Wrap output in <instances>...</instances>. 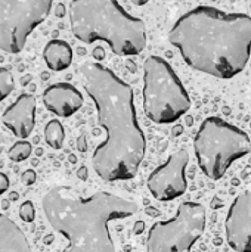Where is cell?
I'll list each match as a JSON object with an SVG mask.
<instances>
[{"label": "cell", "mask_w": 251, "mask_h": 252, "mask_svg": "<svg viewBox=\"0 0 251 252\" xmlns=\"http://www.w3.org/2000/svg\"><path fill=\"white\" fill-rule=\"evenodd\" d=\"M31 152H33L31 143L30 142H25V140H21V142H16L7 151V157L13 162H22V161H25V159L30 158Z\"/></svg>", "instance_id": "cell-16"}, {"label": "cell", "mask_w": 251, "mask_h": 252, "mask_svg": "<svg viewBox=\"0 0 251 252\" xmlns=\"http://www.w3.org/2000/svg\"><path fill=\"white\" fill-rule=\"evenodd\" d=\"M135 6H143V4H146L149 0H130Z\"/></svg>", "instance_id": "cell-25"}, {"label": "cell", "mask_w": 251, "mask_h": 252, "mask_svg": "<svg viewBox=\"0 0 251 252\" xmlns=\"http://www.w3.org/2000/svg\"><path fill=\"white\" fill-rule=\"evenodd\" d=\"M43 211L67 239L62 252H115L109 223L132 217L138 205L108 192L81 196L70 186H55L43 198Z\"/></svg>", "instance_id": "cell-3"}, {"label": "cell", "mask_w": 251, "mask_h": 252, "mask_svg": "<svg viewBox=\"0 0 251 252\" xmlns=\"http://www.w3.org/2000/svg\"><path fill=\"white\" fill-rule=\"evenodd\" d=\"M0 252H31L24 232L4 214H0Z\"/></svg>", "instance_id": "cell-13"}, {"label": "cell", "mask_w": 251, "mask_h": 252, "mask_svg": "<svg viewBox=\"0 0 251 252\" xmlns=\"http://www.w3.org/2000/svg\"><path fill=\"white\" fill-rule=\"evenodd\" d=\"M70 161H71V162H75V157H74V155H71V157H70Z\"/></svg>", "instance_id": "cell-31"}, {"label": "cell", "mask_w": 251, "mask_h": 252, "mask_svg": "<svg viewBox=\"0 0 251 252\" xmlns=\"http://www.w3.org/2000/svg\"><path fill=\"white\" fill-rule=\"evenodd\" d=\"M43 103L56 117L68 118L83 106V94L72 84L56 83L43 92Z\"/></svg>", "instance_id": "cell-12"}, {"label": "cell", "mask_w": 251, "mask_h": 252, "mask_svg": "<svg viewBox=\"0 0 251 252\" xmlns=\"http://www.w3.org/2000/svg\"><path fill=\"white\" fill-rule=\"evenodd\" d=\"M36 179H37V174H36V171L34 170H25L24 173H22V176H21V182L25 185V186H31L34 182H36Z\"/></svg>", "instance_id": "cell-19"}, {"label": "cell", "mask_w": 251, "mask_h": 252, "mask_svg": "<svg viewBox=\"0 0 251 252\" xmlns=\"http://www.w3.org/2000/svg\"><path fill=\"white\" fill-rule=\"evenodd\" d=\"M86 137L84 136H80L78 137V151L80 152H86Z\"/></svg>", "instance_id": "cell-22"}, {"label": "cell", "mask_w": 251, "mask_h": 252, "mask_svg": "<svg viewBox=\"0 0 251 252\" xmlns=\"http://www.w3.org/2000/svg\"><path fill=\"white\" fill-rule=\"evenodd\" d=\"M9 186H10V180H9V177H7L4 173H0V196H1L3 193H6V192H7Z\"/></svg>", "instance_id": "cell-20"}, {"label": "cell", "mask_w": 251, "mask_h": 252, "mask_svg": "<svg viewBox=\"0 0 251 252\" xmlns=\"http://www.w3.org/2000/svg\"><path fill=\"white\" fill-rule=\"evenodd\" d=\"M44 139L46 143L52 149H61L65 140V130L59 120H50L44 127Z\"/></svg>", "instance_id": "cell-15"}, {"label": "cell", "mask_w": 251, "mask_h": 252, "mask_svg": "<svg viewBox=\"0 0 251 252\" xmlns=\"http://www.w3.org/2000/svg\"><path fill=\"white\" fill-rule=\"evenodd\" d=\"M28 81H31V75H25V77L21 78V84H22V86H27Z\"/></svg>", "instance_id": "cell-27"}, {"label": "cell", "mask_w": 251, "mask_h": 252, "mask_svg": "<svg viewBox=\"0 0 251 252\" xmlns=\"http://www.w3.org/2000/svg\"><path fill=\"white\" fill-rule=\"evenodd\" d=\"M192 100L170 66L161 56H149L143 63V111L157 124H170L191 109Z\"/></svg>", "instance_id": "cell-6"}, {"label": "cell", "mask_w": 251, "mask_h": 252, "mask_svg": "<svg viewBox=\"0 0 251 252\" xmlns=\"http://www.w3.org/2000/svg\"><path fill=\"white\" fill-rule=\"evenodd\" d=\"M189 154L186 149L173 152L166 162L157 167L148 177V189L160 202H169L183 196L188 190L186 167Z\"/></svg>", "instance_id": "cell-9"}, {"label": "cell", "mask_w": 251, "mask_h": 252, "mask_svg": "<svg viewBox=\"0 0 251 252\" xmlns=\"http://www.w3.org/2000/svg\"><path fill=\"white\" fill-rule=\"evenodd\" d=\"M15 89V81L13 75L10 74L9 69L0 68V102H3Z\"/></svg>", "instance_id": "cell-17"}, {"label": "cell", "mask_w": 251, "mask_h": 252, "mask_svg": "<svg viewBox=\"0 0 251 252\" xmlns=\"http://www.w3.org/2000/svg\"><path fill=\"white\" fill-rule=\"evenodd\" d=\"M43 58L49 69L52 71H64L67 69L72 62V49L71 46L64 40L53 38L49 41L43 50Z\"/></svg>", "instance_id": "cell-14"}, {"label": "cell", "mask_w": 251, "mask_h": 252, "mask_svg": "<svg viewBox=\"0 0 251 252\" xmlns=\"http://www.w3.org/2000/svg\"><path fill=\"white\" fill-rule=\"evenodd\" d=\"M77 176H78L81 180H86V179H87V170H86V167H81V168L77 171Z\"/></svg>", "instance_id": "cell-23"}, {"label": "cell", "mask_w": 251, "mask_h": 252, "mask_svg": "<svg viewBox=\"0 0 251 252\" xmlns=\"http://www.w3.org/2000/svg\"><path fill=\"white\" fill-rule=\"evenodd\" d=\"M3 124L18 137L27 139L36 124V99L30 93H22L19 97L4 111Z\"/></svg>", "instance_id": "cell-11"}, {"label": "cell", "mask_w": 251, "mask_h": 252, "mask_svg": "<svg viewBox=\"0 0 251 252\" xmlns=\"http://www.w3.org/2000/svg\"><path fill=\"white\" fill-rule=\"evenodd\" d=\"M52 4L53 0H0V50L19 53Z\"/></svg>", "instance_id": "cell-8"}, {"label": "cell", "mask_w": 251, "mask_h": 252, "mask_svg": "<svg viewBox=\"0 0 251 252\" xmlns=\"http://www.w3.org/2000/svg\"><path fill=\"white\" fill-rule=\"evenodd\" d=\"M143 227H145V224H143V223H141V221H139V223H136V227H135V233H136V235H138V233H141V230H142Z\"/></svg>", "instance_id": "cell-26"}, {"label": "cell", "mask_w": 251, "mask_h": 252, "mask_svg": "<svg viewBox=\"0 0 251 252\" xmlns=\"http://www.w3.org/2000/svg\"><path fill=\"white\" fill-rule=\"evenodd\" d=\"M169 41L195 71L229 80L250 61L251 16L198 6L173 24Z\"/></svg>", "instance_id": "cell-2"}, {"label": "cell", "mask_w": 251, "mask_h": 252, "mask_svg": "<svg viewBox=\"0 0 251 252\" xmlns=\"http://www.w3.org/2000/svg\"><path fill=\"white\" fill-rule=\"evenodd\" d=\"M80 72L84 89L95 103L99 126L105 130V140L92 155L93 170L104 182L130 180L138 174L146 152L133 90L98 62H84Z\"/></svg>", "instance_id": "cell-1"}, {"label": "cell", "mask_w": 251, "mask_h": 252, "mask_svg": "<svg viewBox=\"0 0 251 252\" xmlns=\"http://www.w3.org/2000/svg\"><path fill=\"white\" fill-rule=\"evenodd\" d=\"M226 241L237 252H251V192L238 195L225 220Z\"/></svg>", "instance_id": "cell-10"}, {"label": "cell", "mask_w": 251, "mask_h": 252, "mask_svg": "<svg viewBox=\"0 0 251 252\" xmlns=\"http://www.w3.org/2000/svg\"><path fill=\"white\" fill-rule=\"evenodd\" d=\"M3 149H4V136L0 133V155H1V152H3Z\"/></svg>", "instance_id": "cell-28"}, {"label": "cell", "mask_w": 251, "mask_h": 252, "mask_svg": "<svg viewBox=\"0 0 251 252\" xmlns=\"http://www.w3.org/2000/svg\"><path fill=\"white\" fill-rule=\"evenodd\" d=\"M206 230V208L198 202H183L176 214L155 223L146 238L148 252H191Z\"/></svg>", "instance_id": "cell-7"}, {"label": "cell", "mask_w": 251, "mask_h": 252, "mask_svg": "<svg viewBox=\"0 0 251 252\" xmlns=\"http://www.w3.org/2000/svg\"><path fill=\"white\" fill-rule=\"evenodd\" d=\"M93 56H95L96 59H102V58H104V50H102L101 47H96L95 52H93Z\"/></svg>", "instance_id": "cell-24"}, {"label": "cell", "mask_w": 251, "mask_h": 252, "mask_svg": "<svg viewBox=\"0 0 251 252\" xmlns=\"http://www.w3.org/2000/svg\"><path fill=\"white\" fill-rule=\"evenodd\" d=\"M16 199H18V193L12 192V193H10V196H9V201H16Z\"/></svg>", "instance_id": "cell-29"}, {"label": "cell", "mask_w": 251, "mask_h": 252, "mask_svg": "<svg viewBox=\"0 0 251 252\" xmlns=\"http://www.w3.org/2000/svg\"><path fill=\"white\" fill-rule=\"evenodd\" d=\"M19 217L24 223H33L36 213H34V205L31 201H25L19 207Z\"/></svg>", "instance_id": "cell-18"}, {"label": "cell", "mask_w": 251, "mask_h": 252, "mask_svg": "<svg viewBox=\"0 0 251 252\" xmlns=\"http://www.w3.org/2000/svg\"><path fill=\"white\" fill-rule=\"evenodd\" d=\"M68 15L72 34L86 44L105 41L120 56H135L146 47L145 22L117 0H72Z\"/></svg>", "instance_id": "cell-4"}, {"label": "cell", "mask_w": 251, "mask_h": 252, "mask_svg": "<svg viewBox=\"0 0 251 252\" xmlns=\"http://www.w3.org/2000/svg\"><path fill=\"white\" fill-rule=\"evenodd\" d=\"M64 15H65V6H64V4H58V6L55 7V16L62 18Z\"/></svg>", "instance_id": "cell-21"}, {"label": "cell", "mask_w": 251, "mask_h": 252, "mask_svg": "<svg viewBox=\"0 0 251 252\" xmlns=\"http://www.w3.org/2000/svg\"><path fill=\"white\" fill-rule=\"evenodd\" d=\"M1 205H3V208H4V210H6V208H9V199L3 201V204H1Z\"/></svg>", "instance_id": "cell-30"}, {"label": "cell", "mask_w": 251, "mask_h": 252, "mask_svg": "<svg viewBox=\"0 0 251 252\" xmlns=\"http://www.w3.org/2000/svg\"><path fill=\"white\" fill-rule=\"evenodd\" d=\"M194 151L200 170L216 182L235 161L250 154L251 142L237 126L219 117H207L194 137Z\"/></svg>", "instance_id": "cell-5"}]
</instances>
